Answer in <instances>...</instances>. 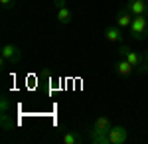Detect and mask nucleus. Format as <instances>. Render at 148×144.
Masks as SVG:
<instances>
[{"label":"nucleus","mask_w":148,"mask_h":144,"mask_svg":"<svg viewBox=\"0 0 148 144\" xmlns=\"http://www.w3.org/2000/svg\"><path fill=\"white\" fill-rule=\"evenodd\" d=\"M0 56L6 57L10 63H20V59H22V51H20L14 44H4V45H2V49H0Z\"/></svg>","instance_id":"nucleus-2"},{"label":"nucleus","mask_w":148,"mask_h":144,"mask_svg":"<svg viewBox=\"0 0 148 144\" xmlns=\"http://www.w3.org/2000/svg\"><path fill=\"white\" fill-rule=\"evenodd\" d=\"M126 138H128V132L121 124H116V126H113L109 130V144H125Z\"/></svg>","instance_id":"nucleus-3"},{"label":"nucleus","mask_w":148,"mask_h":144,"mask_svg":"<svg viewBox=\"0 0 148 144\" xmlns=\"http://www.w3.org/2000/svg\"><path fill=\"white\" fill-rule=\"evenodd\" d=\"M14 4H16V0H0V6H2V8H6V10L14 8Z\"/></svg>","instance_id":"nucleus-16"},{"label":"nucleus","mask_w":148,"mask_h":144,"mask_svg":"<svg viewBox=\"0 0 148 144\" xmlns=\"http://www.w3.org/2000/svg\"><path fill=\"white\" fill-rule=\"evenodd\" d=\"M93 128H99V130H111V128H113L111 119H107V117H99V119H95Z\"/></svg>","instance_id":"nucleus-10"},{"label":"nucleus","mask_w":148,"mask_h":144,"mask_svg":"<svg viewBox=\"0 0 148 144\" xmlns=\"http://www.w3.org/2000/svg\"><path fill=\"white\" fill-rule=\"evenodd\" d=\"M114 71H116L119 75H123V77H128V75H132L134 67H132V65H130V63L125 59V57H123L121 61H116V63H114Z\"/></svg>","instance_id":"nucleus-7"},{"label":"nucleus","mask_w":148,"mask_h":144,"mask_svg":"<svg viewBox=\"0 0 148 144\" xmlns=\"http://www.w3.org/2000/svg\"><path fill=\"white\" fill-rule=\"evenodd\" d=\"M125 59L134 67V69H138V67L142 65V59H144V57H142V53H136V51H132V49H130V51L125 56Z\"/></svg>","instance_id":"nucleus-9"},{"label":"nucleus","mask_w":148,"mask_h":144,"mask_svg":"<svg viewBox=\"0 0 148 144\" xmlns=\"http://www.w3.org/2000/svg\"><path fill=\"white\" fill-rule=\"evenodd\" d=\"M53 4H56V8H65V0H53Z\"/></svg>","instance_id":"nucleus-18"},{"label":"nucleus","mask_w":148,"mask_h":144,"mask_svg":"<svg viewBox=\"0 0 148 144\" xmlns=\"http://www.w3.org/2000/svg\"><path fill=\"white\" fill-rule=\"evenodd\" d=\"M130 36L132 40H144L148 36V18L146 16H134V20L130 24Z\"/></svg>","instance_id":"nucleus-1"},{"label":"nucleus","mask_w":148,"mask_h":144,"mask_svg":"<svg viewBox=\"0 0 148 144\" xmlns=\"http://www.w3.org/2000/svg\"><path fill=\"white\" fill-rule=\"evenodd\" d=\"M81 138H79V134H75V132H65L63 136H61V142L63 144H77Z\"/></svg>","instance_id":"nucleus-13"},{"label":"nucleus","mask_w":148,"mask_h":144,"mask_svg":"<svg viewBox=\"0 0 148 144\" xmlns=\"http://www.w3.org/2000/svg\"><path fill=\"white\" fill-rule=\"evenodd\" d=\"M144 16L148 18V4H146V10H144Z\"/></svg>","instance_id":"nucleus-19"},{"label":"nucleus","mask_w":148,"mask_h":144,"mask_svg":"<svg viewBox=\"0 0 148 144\" xmlns=\"http://www.w3.org/2000/svg\"><path fill=\"white\" fill-rule=\"evenodd\" d=\"M148 0H128L126 2V8L132 16H144V10H146Z\"/></svg>","instance_id":"nucleus-4"},{"label":"nucleus","mask_w":148,"mask_h":144,"mask_svg":"<svg viewBox=\"0 0 148 144\" xmlns=\"http://www.w3.org/2000/svg\"><path fill=\"white\" fill-rule=\"evenodd\" d=\"M89 140H91L93 144H109V130L91 128V132H89Z\"/></svg>","instance_id":"nucleus-6"},{"label":"nucleus","mask_w":148,"mask_h":144,"mask_svg":"<svg viewBox=\"0 0 148 144\" xmlns=\"http://www.w3.org/2000/svg\"><path fill=\"white\" fill-rule=\"evenodd\" d=\"M142 57H144V59H142V65L138 67V73H140V75H142V73H148V49L142 53Z\"/></svg>","instance_id":"nucleus-14"},{"label":"nucleus","mask_w":148,"mask_h":144,"mask_svg":"<svg viewBox=\"0 0 148 144\" xmlns=\"http://www.w3.org/2000/svg\"><path fill=\"white\" fill-rule=\"evenodd\" d=\"M128 51H130V47H128V45H126V44H123V45H121V47H119V53H121V56H123V57H125L126 53H128Z\"/></svg>","instance_id":"nucleus-17"},{"label":"nucleus","mask_w":148,"mask_h":144,"mask_svg":"<svg viewBox=\"0 0 148 144\" xmlns=\"http://www.w3.org/2000/svg\"><path fill=\"white\" fill-rule=\"evenodd\" d=\"M10 101H8V97H0V112H8V109H10Z\"/></svg>","instance_id":"nucleus-15"},{"label":"nucleus","mask_w":148,"mask_h":144,"mask_svg":"<svg viewBox=\"0 0 148 144\" xmlns=\"http://www.w3.org/2000/svg\"><path fill=\"white\" fill-rule=\"evenodd\" d=\"M105 38H107L109 42H121V40H123L121 28H119V26H107V28H105Z\"/></svg>","instance_id":"nucleus-8"},{"label":"nucleus","mask_w":148,"mask_h":144,"mask_svg":"<svg viewBox=\"0 0 148 144\" xmlns=\"http://www.w3.org/2000/svg\"><path fill=\"white\" fill-rule=\"evenodd\" d=\"M132 20H134V16L128 12V8H121L116 12V26L119 28H130Z\"/></svg>","instance_id":"nucleus-5"},{"label":"nucleus","mask_w":148,"mask_h":144,"mask_svg":"<svg viewBox=\"0 0 148 144\" xmlns=\"http://www.w3.org/2000/svg\"><path fill=\"white\" fill-rule=\"evenodd\" d=\"M0 126H2V130H12V126H14V121H12V117L8 112H2L0 115Z\"/></svg>","instance_id":"nucleus-11"},{"label":"nucleus","mask_w":148,"mask_h":144,"mask_svg":"<svg viewBox=\"0 0 148 144\" xmlns=\"http://www.w3.org/2000/svg\"><path fill=\"white\" fill-rule=\"evenodd\" d=\"M57 22L59 24H69L71 22V12L67 8H59L57 10Z\"/></svg>","instance_id":"nucleus-12"}]
</instances>
